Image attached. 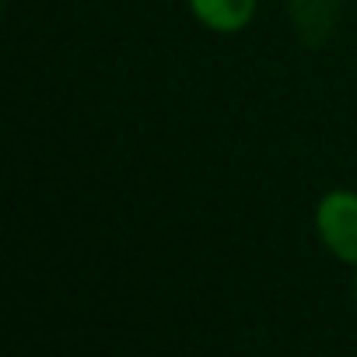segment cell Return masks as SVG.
<instances>
[{"label":"cell","mask_w":357,"mask_h":357,"mask_svg":"<svg viewBox=\"0 0 357 357\" xmlns=\"http://www.w3.org/2000/svg\"><path fill=\"white\" fill-rule=\"evenodd\" d=\"M315 228L322 245L336 259L357 266V193L350 190L326 193L315 207Z\"/></svg>","instance_id":"1"},{"label":"cell","mask_w":357,"mask_h":357,"mask_svg":"<svg viewBox=\"0 0 357 357\" xmlns=\"http://www.w3.org/2000/svg\"><path fill=\"white\" fill-rule=\"evenodd\" d=\"M190 11L197 15L200 25H207L211 32H242L252 15H256V0H190Z\"/></svg>","instance_id":"2"},{"label":"cell","mask_w":357,"mask_h":357,"mask_svg":"<svg viewBox=\"0 0 357 357\" xmlns=\"http://www.w3.org/2000/svg\"><path fill=\"white\" fill-rule=\"evenodd\" d=\"M354 287H357V284H354Z\"/></svg>","instance_id":"3"}]
</instances>
